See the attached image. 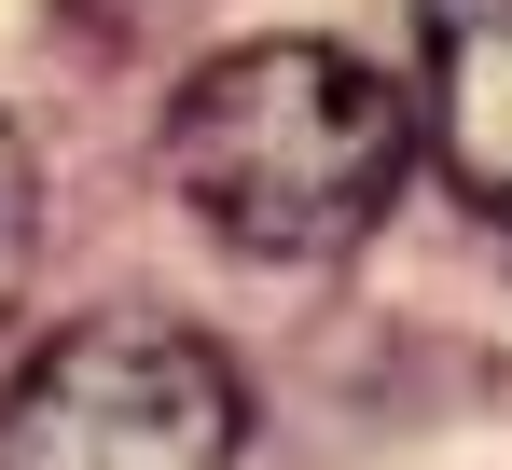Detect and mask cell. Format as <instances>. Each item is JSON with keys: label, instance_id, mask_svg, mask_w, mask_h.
<instances>
[{"label": "cell", "instance_id": "6da1fadb", "mask_svg": "<svg viewBox=\"0 0 512 470\" xmlns=\"http://www.w3.org/2000/svg\"><path fill=\"white\" fill-rule=\"evenodd\" d=\"M402 166H416L402 83L374 56H346V42H305V28L208 56L167 97V194L222 249H250V263H333V249H360L388 222Z\"/></svg>", "mask_w": 512, "mask_h": 470}, {"label": "cell", "instance_id": "277c9868", "mask_svg": "<svg viewBox=\"0 0 512 470\" xmlns=\"http://www.w3.org/2000/svg\"><path fill=\"white\" fill-rule=\"evenodd\" d=\"M28 263H42V153H28L14 111H0V318L28 305Z\"/></svg>", "mask_w": 512, "mask_h": 470}, {"label": "cell", "instance_id": "7a4b0ae2", "mask_svg": "<svg viewBox=\"0 0 512 470\" xmlns=\"http://www.w3.org/2000/svg\"><path fill=\"white\" fill-rule=\"evenodd\" d=\"M250 374L180 318H70L0 388V470H236Z\"/></svg>", "mask_w": 512, "mask_h": 470}, {"label": "cell", "instance_id": "3957f363", "mask_svg": "<svg viewBox=\"0 0 512 470\" xmlns=\"http://www.w3.org/2000/svg\"><path fill=\"white\" fill-rule=\"evenodd\" d=\"M416 56H429L443 180L485 222H512V0H416Z\"/></svg>", "mask_w": 512, "mask_h": 470}]
</instances>
